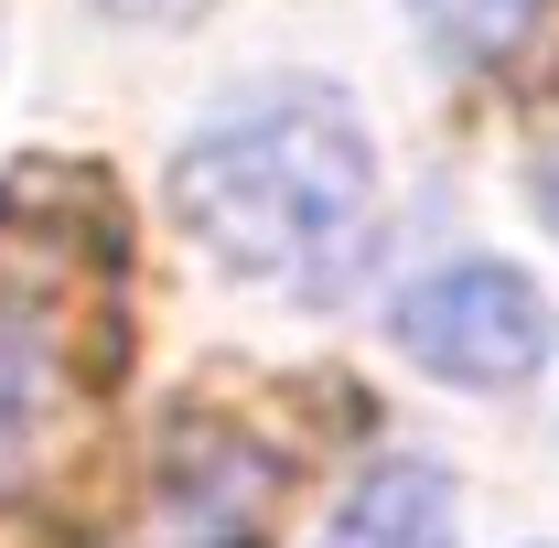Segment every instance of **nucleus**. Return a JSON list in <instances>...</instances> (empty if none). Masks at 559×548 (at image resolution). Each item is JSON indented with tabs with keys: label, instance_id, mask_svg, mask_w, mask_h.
Here are the masks:
<instances>
[{
	"label": "nucleus",
	"instance_id": "obj_4",
	"mask_svg": "<svg viewBox=\"0 0 559 548\" xmlns=\"http://www.w3.org/2000/svg\"><path fill=\"white\" fill-rule=\"evenodd\" d=\"M452 527H463L452 474L419 463V452H399V463H366L345 484V505L312 527V548H452Z\"/></svg>",
	"mask_w": 559,
	"mask_h": 548
},
{
	"label": "nucleus",
	"instance_id": "obj_2",
	"mask_svg": "<svg viewBox=\"0 0 559 548\" xmlns=\"http://www.w3.org/2000/svg\"><path fill=\"white\" fill-rule=\"evenodd\" d=\"M388 344L452 388H527L549 366V301L506 259H452L388 301Z\"/></svg>",
	"mask_w": 559,
	"mask_h": 548
},
{
	"label": "nucleus",
	"instance_id": "obj_5",
	"mask_svg": "<svg viewBox=\"0 0 559 548\" xmlns=\"http://www.w3.org/2000/svg\"><path fill=\"white\" fill-rule=\"evenodd\" d=\"M44 398H55V366H44V344L22 334V323H0V463L33 441Z\"/></svg>",
	"mask_w": 559,
	"mask_h": 548
},
{
	"label": "nucleus",
	"instance_id": "obj_3",
	"mask_svg": "<svg viewBox=\"0 0 559 548\" xmlns=\"http://www.w3.org/2000/svg\"><path fill=\"white\" fill-rule=\"evenodd\" d=\"M259 516H270V463L226 430H183L108 548H259Z\"/></svg>",
	"mask_w": 559,
	"mask_h": 548
},
{
	"label": "nucleus",
	"instance_id": "obj_1",
	"mask_svg": "<svg viewBox=\"0 0 559 548\" xmlns=\"http://www.w3.org/2000/svg\"><path fill=\"white\" fill-rule=\"evenodd\" d=\"M173 215L215 270L334 301L377 226V151L334 97H259L173 162Z\"/></svg>",
	"mask_w": 559,
	"mask_h": 548
},
{
	"label": "nucleus",
	"instance_id": "obj_6",
	"mask_svg": "<svg viewBox=\"0 0 559 548\" xmlns=\"http://www.w3.org/2000/svg\"><path fill=\"white\" fill-rule=\"evenodd\" d=\"M538 215H549V226H559V151H549V162H538Z\"/></svg>",
	"mask_w": 559,
	"mask_h": 548
}]
</instances>
